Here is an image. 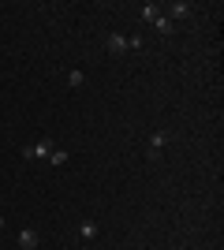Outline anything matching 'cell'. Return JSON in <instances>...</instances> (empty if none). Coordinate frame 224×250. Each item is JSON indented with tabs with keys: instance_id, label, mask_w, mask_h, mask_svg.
<instances>
[{
	"instance_id": "obj_1",
	"label": "cell",
	"mask_w": 224,
	"mask_h": 250,
	"mask_svg": "<svg viewBox=\"0 0 224 250\" xmlns=\"http://www.w3.org/2000/svg\"><path fill=\"white\" fill-rule=\"evenodd\" d=\"M161 15H164L168 22H187L194 15V8H191V4H183V0H176V4H168V8H161Z\"/></svg>"
},
{
	"instance_id": "obj_2",
	"label": "cell",
	"mask_w": 224,
	"mask_h": 250,
	"mask_svg": "<svg viewBox=\"0 0 224 250\" xmlns=\"http://www.w3.org/2000/svg\"><path fill=\"white\" fill-rule=\"evenodd\" d=\"M53 138H38V142H30V146H26V149H22V157H30V161H34V157H38V161H45V157H49V153H53Z\"/></svg>"
},
{
	"instance_id": "obj_3",
	"label": "cell",
	"mask_w": 224,
	"mask_h": 250,
	"mask_svg": "<svg viewBox=\"0 0 224 250\" xmlns=\"http://www.w3.org/2000/svg\"><path fill=\"white\" fill-rule=\"evenodd\" d=\"M105 45H108V52H112V56H123V52H127V38H123V34L120 30H112L105 38Z\"/></svg>"
},
{
	"instance_id": "obj_4",
	"label": "cell",
	"mask_w": 224,
	"mask_h": 250,
	"mask_svg": "<svg viewBox=\"0 0 224 250\" xmlns=\"http://www.w3.org/2000/svg\"><path fill=\"white\" fill-rule=\"evenodd\" d=\"M19 247L22 250H38V231H34V228H22L19 231Z\"/></svg>"
},
{
	"instance_id": "obj_5",
	"label": "cell",
	"mask_w": 224,
	"mask_h": 250,
	"mask_svg": "<svg viewBox=\"0 0 224 250\" xmlns=\"http://www.w3.org/2000/svg\"><path fill=\"white\" fill-rule=\"evenodd\" d=\"M164 146H168V131H153L149 135V153H161Z\"/></svg>"
},
{
	"instance_id": "obj_6",
	"label": "cell",
	"mask_w": 224,
	"mask_h": 250,
	"mask_svg": "<svg viewBox=\"0 0 224 250\" xmlns=\"http://www.w3.org/2000/svg\"><path fill=\"white\" fill-rule=\"evenodd\" d=\"M139 15H142V22H157L161 19V4H142Z\"/></svg>"
},
{
	"instance_id": "obj_7",
	"label": "cell",
	"mask_w": 224,
	"mask_h": 250,
	"mask_svg": "<svg viewBox=\"0 0 224 250\" xmlns=\"http://www.w3.org/2000/svg\"><path fill=\"white\" fill-rule=\"evenodd\" d=\"M153 26H157V34H161V38H172V34H176V22H168L164 15H161V19L153 22Z\"/></svg>"
},
{
	"instance_id": "obj_8",
	"label": "cell",
	"mask_w": 224,
	"mask_h": 250,
	"mask_svg": "<svg viewBox=\"0 0 224 250\" xmlns=\"http://www.w3.org/2000/svg\"><path fill=\"white\" fill-rule=\"evenodd\" d=\"M45 161H49V165H53V168H60V165H67V149H53V153L45 157Z\"/></svg>"
},
{
	"instance_id": "obj_9",
	"label": "cell",
	"mask_w": 224,
	"mask_h": 250,
	"mask_svg": "<svg viewBox=\"0 0 224 250\" xmlns=\"http://www.w3.org/2000/svg\"><path fill=\"white\" fill-rule=\"evenodd\" d=\"M67 86H71V90H82V86H86V75L82 71H67Z\"/></svg>"
},
{
	"instance_id": "obj_10",
	"label": "cell",
	"mask_w": 224,
	"mask_h": 250,
	"mask_svg": "<svg viewBox=\"0 0 224 250\" xmlns=\"http://www.w3.org/2000/svg\"><path fill=\"white\" fill-rule=\"evenodd\" d=\"M79 235H82V239H94V235H97V224H94V220H82Z\"/></svg>"
},
{
	"instance_id": "obj_11",
	"label": "cell",
	"mask_w": 224,
	"mask_h": 250,
	"mask_svg": "<svg viewBox=\"0 0 224 250\" xmlns=\"http://www.w3.org/2000/svg\"><path fill=\"white\" fill-rule=\"evenodd\" d=\"M127 49H146V38H142V34H135V38H127Z\"/></svg>"
},
{
	"instance_id": "obj_12",
	"label": "cell",
	"mask_w": 224,
	"mask_h": 250,
	"mask_svg": "<svg viewBox=\"0 0 224 250\" xmlns=\"http://www.w3.org/2000/svg\"><path fill=\"white\" fill-rule=\"evenodd\" d=\"M0 228H4V217H0Z\"/></svg>"
}]
</instances>
